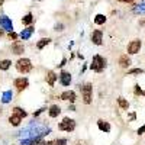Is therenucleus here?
I'll return each instance as SVG.
<instances>
[{"instance_id": "nucleus-1", "label": "nucleus", "mask_w": 145, "mask_h": 145, "mask_svg": "<svg viewBox=\"0 0 145 145\" xmlns=\"http://www.w3.org/2000/svg\"><path fill=\"white\" fill-rule=\"evenodd\" d=\"M105 67H106V59L103 57H100V55H94L93 59H91L90 68L94 70V71H97V72H100Z\"/></svg>"}, {"instance_id": "nucleus-2", "label": "nucleus", "mask_w": 145, "mask_h": 145, "mask_svg": "<svg viewBox=\"0 0 145 145\" xmlns=\"http://www.w3.org/2000/svg\"><path fill=\"white\" fill-rule=\"evenodd\" d=\"M16 68L19 72H22V74H26V72H29L32 70V64H31V59L28 58H20L19 61L16 63Z\"/></svg>"}, {"instance_id": "nucleus-3", "label": "nucleus", "mask_w": 145, "mask_h": 145, "mask_svg": "<svg viewBox=\"0 0 145 145\" xmlns=\"http://www.w3.org/2000/svg\"><path fill=\"white\" fill-rule=\"evenodd\" d=\"M81 93H83V102L89 105L91 103V96H93V86L91 84H86L81 87Z\"/></svg>"}, {"instance_id": "nucleus-4", "label": "nucleus", "mask_w": 145, "mask_h": 145, "mask_svg": "<svg viewBox=\"0 0 145 145\" xmlns=\"http://www.w3.org/2000/svg\"><path fill=\"white\" fill-rule=\"evenodd\" d=\"M58 128L61 131H65V132H71V131H74V128H76V122L72 119H70V118H64L63 122H59Z\"/></svg>"}, {"instance_id": "nucleus-5", "label": "nucleus", "mask_w": 145, "mask_h": 145, "mask_svg": "<svg viewBox=\"0 0 145 145\" xmlns=\"http://www.w3.org/2000/svg\"><path fill=\"white\" fill-rule=\"evenodd\" d=\"M141 41L139 39H135V41H132L129 45H128V52L129 54H138L139 50H141Z\"/></svg>"}, {"instance_id": "nucleus-6", "label": "nucleus", "mask_w": 145, "mask_h": 145, "mask_svg": "<svg viewBox=\"0 0 145 145\" xmlns=\"http://www.w3.org/2000/svg\"><path fill=\"white\" fill-rule=\"evenodd\" d=\"M0 26H2V29H5V31H13V25H12V20L9 19V18H6V16H2L0 18Z\"/></svg>"}, {"instance_id": "nucleus-7", "label": "nucleus", "mask_w": 145, "mask_h": 145, "mask_svg": "<svg viewBox=\"0 0 145 145\" xmlns=\"http://www.w3.org/2000/svg\"><path fill=\"white\" fill-rule=\"evenodd\" d=\"M15 87L19 90V91H22V90H25L26 87H28V78H16L15 80Z\"/></svg>"}, {"instance_id": "nucleus-8", "label": "nucleus", "mask_w": 145, "mask_h": 145, "mask_svg": "<svg viewBox=\"0 0 145 145\" xmlns=\"http://www.w3.org/2000/svg\"><path fill=\"white\" fill-rule=\"evenodd\" d=\"M91 41H93V44H96V45H102V41H103V33H102V31H94V32L91 33Z\"/></svg>"}, {"instance_id": "nucleus-9", "label": "nucleus", "mask_w": 145, "mask_h": 145, "mask_svg": "<svg viewBox=\"0 0 145 145\" xmlns=\"http://www.w3.org/2000/svg\"><path fill=\"white\" fill-rule=\"evenodd\" d=\"M59 81H61L63 86H70V83H71V76L68 74V72L63 71L61 76H59Z\"/></svg>"}, {"instance_id": "nucleus-10", "label": "nucleus", "mask_w": 145, "mask_h": 145, "mask_svg": "<svg viewBox=\"0 0 145 145\" xmlns=\"http://www.w3.org/2000/svg\"><path fill=\"white\" fill-rule=\"evenodd\" d=\"M12 51H13L16 55H20V54H23V51H25V46H23V44H20V42H15L13 45H12Z\"/></svg>"}, {"instance_id": "nucleus-11", "label": "nucleus", "mask_w": 145, "mask_h": 145, "mask_svg": "<svg viewBox=\"0 0 145 145\" xmlns=\"http://www.w3.org/2000/svg\"><path fill=\"white\" fill-rule=\"evenodd\" d=\"M61 99H63V100H68V102H74V100H76V93L71 91V90L64 91V93L61 94Z\"/></svg>"}, {"instance_id": "nucleus-12", "label": "nucleus", "mask_w": 145, "mask_h": 145, "mask_svg": "<svg viewBox=\"0 0 145 145\" xmlns=\"http://www.w3.org/2000/svg\"><path fill=\"white\" fill-rule=\"evenodd\" d=\"M119 65L122 67V68H128L131 65V59L128 58V55H120L119 58Z\"/></svg>"}, {"instance_id": "nucleus-13", "label": "nucleus", "mask_w": 145, "mask_h": 145, "mask_svg": "<svg viewBox=\"0 0 145 145\" xmlns=\"http://www.w3.org/2000/svg\"><path fill=\"white\" fill-rule=\"evenodd\" d=\"M20 120H22V118L18 116V115H12V116L9 118L10 125H13V126H19V125H20Z\"/></svg>"}, {"instance_id": "nucleus-14", "label": "nucleus", "mask_w": 145, "mask_h": 145, "mask_svg": "<svg viewBox=\"0 0 145 145\" xmlns=\"http://www.w3.org/2000/svg\"><path fill=\"white\" fill-rule=\"evenodd\" d=\"M134 13L137 15H145V2L144 3H139L134 7Z\"/></svg>"}, {"instance_id": "nucleus-15", "label": "nucleus", "mask_w": 145, "mask_h": 145, "mask_svg": "<svg viewBox=\"0 0 145 145\" xmlns=\"http://www.w3.org/2000/svg\"><path fill=\"white\" fill-rule=\"evenodd\" d=\"M57 80V76H55V72L54 71H48V74H46V81L50 86H54V83Z\"/></svg>"}, {"instance_id": "nucleus-16", "label": "nucleus", "mask_w": 145, "mask_h": 145, "mask_svg": "<svg viewBox=\"0 0 145 145\" xmlns=\"http://www.w3.org/2000/svg\"><path fill=\"white\" fill-rule=\"evenodd\" d=\"M59 113H61V109H59V106H57V105L51 106V109H50V116H51V118H57Z\"/></svg>"}, {"instance_id": "nucleus-17", "label": "nucleus", "mask_w": 145, "mask_h": 145, "mask_svg": "<svg viewBox=\"0 0 145 145\" xmlns=\"http://www.w3.org/2000/svg\"><path fill=\"white\" fill-rule=\"evenodd\" d=\"M97 125H99V128H100V131H105V132H110V125H109L107 122H105V120H99L97 122Z\"/></svg>"}, {"instance_id": "nucleus-18", "label": "nucleus", "mask_w": 145, "mask_h": 145, "mask_svg": "<svg viewBox=\"0 0 145 145\" xmlns=\"http://www.w3.org/2000/svg\"><path fill=\"white\" fill-rule=\"evenodd\" d=\"M32 22H33V16H32V13H28L25 18H22V23H23V25H31Z\"/></svg>"}, {"instance_id": "nucleus-19", "label": "nucleus", "mask_w": 145, "mask_h": 145, "mask_svg": "<svg viewBox=\"0 0 145 145\" xmlns=\"http://www.w3.org/2000/svg\"><path fill=\"white\" fill-rule=\"evenodd\" d=\"M105 22H106L105 15H96V18H94V23H96V25H103Z\"/></svg>"}, {"instance_id": "nucleus-20", "label": "nucleus", "mask_w": 145, "mask_h": 145, "mask_svg": "<svg viewBox=\"0 0 145 145\" xmlns=\"http://www.w3.org/2000/svg\"><path fill=\"white\" fill-rule=\"evenodd\" d=\"M50 42H51V39H50V38H44V39H41L38 44H36V46H38V50H42V48H44L45 45H48Z\"/></svg>"}, {"instance_id": "nucleus-21", "label": "nucleus", "mask_w": 145, "mask_h": 145, "mask_svg": "<svg viewBox=\"0 0 145 145\" xmlns=\"http://www.w3.org/2000/svg\"><path fill=\"white\" fill-rule=\"evenodd\" d=\"M33 32V28H28V29H25L22 33H20V36L23 39H29V36H31V33Z\"/></svg>"}, {"instance_id": "nucleus-22", "label": "nucleus", "mask_w": 145, "mask_h": 145, "mask_svg": "<svg viewBox=\"0 0 145 145\" xmlns=\"http://www.w3.org/2000/svg\"><path fill=\"white\" fill-rule=\"evenodd\" d=\"M13 115H18V116H20V118H25V116H26V112L23 110V109H20V107H15V109H13Z\"/></svg>"}, {"instance_id": "nucleus-23", "label": "nucleus", "mask_w": 145, "mask_h": 145, "mask_svg": "<svg viewBox=\"0 0 145 145\" xmlns=\"http://www.w3.org/2000/svg\"><path fill=\"white\" fill-rule=\"evenodd\" d=\"M118 103H119V106L122 107V109H128V107H129V103H128L123 97H119V99H118Z\"/></svg>"}, {"instance_id": "nucleus-24", "label": "nucleus", "mask_w": 145, "mask_h": 145, "mask_svg": "<svg viewBox=\"0 0 145 145\" xmlns=\"http://www.w3.org/2000/svg\"><path fill=\"white\" fill-rule=\"evenodd\" d=\"M10 61L9 59H3V61H0V70H7L9 67H10Z\"/></svg>"}, {"instance_id": "nucleus-25", "label": "nucleus", "mask_w": 145, "mask_h": 145, "mask_svg": "<svg viewBox=\"0 0 145 145\" xmlns=\"http://www.w3.org/2000/svg\"><path fill=\"white\" fill-rule=\"evenodd\" d=\"M10 99H12V91H6L5 94H3V103H9L10 102Z\"/></svg>"}, {"instance_id": "nucleus-26", "label": "nucleus", "mask_w": 145, "mask_h": 145, "mask_svg": "<svg viewBox=\"0 0 145 145\" xmlns=\"http://www.w3.org/2000/svg\"><path fill=\"white\" fill-rule=\"evenodd\" d=\"M142 72H144L142 68H134V70H131L128 74H129V76H137V74H142Z\"/></svg>"}, {"instance_id": "nucleus-27", "label": "nucleus", "mask_w": 145, "mask_h": 145, "mask_svg": "<svg viewBox=\"0 0 145 145\" xmlns=\"http://www.w3.org/2000/svg\"><path fill=\"white\" fill-rule=\"evenodd\" d=\"M65 144H67V139H64V138H59L54 142V145H65Z\"/></svg>"}, {"instance_id": "nucleus-28", "label": "nucleus", "mask_w": 145, "mask_h": 145, "mask_svg": "<svg viewBox=\"0 0 145 145\" xmlns=\"http://www.w3.org/2000/svg\"><path fill=\"white\" fill-rule=\"evenodd\" d=\"M9 38H10V39H16V38H18V35H16L15 32H12V31H10V32H9Z\"/></svg>"}, {"instance_id": "nucleus-29", "label": "nucleus", "mask_w": 145, "mask_h": 145, "mask_svg": "<svg viewBox=\"0 0 145 145\" xmlns=\"http://www.w3.org/2000/svg\"><path fill=\"white\" fill-rule=\"evenodd\" d=\"M36 144V141H25L22 145H35Z\"/></svg>"}, {"instance_id": "nucleus-30", "label": "nucleus", "mask_w": 145, "mask_h": 145, "mask_svg": "<svg viewBox=\"0 0 145 145\" xmlns=\"http://www.w3.org/2000/svg\"><path fill=\"white\" fill-rule=\"evenodd\" d=\"M135 93L137 94H142V90L139 89V86H135Z\"/></svg>"}, {"instance_id": "nucleus-31", "label": "nucleus", "mask_w": 145, "mask_h": 145, "mask_svg": "<svg viewBox=\"0 0 145 145\" xmlns=\"http://www.w3.org/2000/svg\"><path fill=\"white\" fill-rule=\"evenodd\" d=\"M144 132H145V125H144L142 128H139V129H138V134H139V135H141V134H144Z\"/></svg>"}, {"instance_id": "nucleus-32", "label": "nucleus", "mask_w": 145, "mask_h": 145, "mask_svg": "<svg viewBox=\"0 0 145 145\" xmlns=\"http://www.w3.org/2000/svg\"><path fill=\"white\" fill-rule=\"evenodd\" d=\"M55 31H63V25H57L55 26Z\"/></svg>"}, {"instance_id": "nucleus-33", "label": "nucleus", "mask_w": 145, "mask_h": 145, "mask_svg": "<svg viewBox=\"0 0 145 145\" xmlns=\"http://www.w3.org/2000/svg\"><path fill=\"white\" fill-rule=\"evenodd\" d=\"M119 2H122V3H132L134 0H119Z\"/></svg>"}, {"instance_id": "nucleus-34", "label": "nucleus", "mask_w": 145, "mask_h": 145, "mask_svg": "<svg viewBox=\"0 0 145 145\" xmlns=\"http://www.w3.org/2000/svg\"><path fill=\"white\" fill-rule=\"evenodd\" d=\"M35 145H48L45 141H41V142H38V144H35Z\"/></svg>"}, {"instance_id": "nucleus-35", "label": "nucleus", "mask_w": 145, "mask_h": 145, "mask_svg": "<svg viewBox=\"0 0 145 145\" xmlns=\"http://www.w3.org/2000/svg\"><path fill=\"white\" fill-rule=\"evenodd\" d=\"M0 35H3V31L2 29H0Z\"/></svg>"}, {"instance_id": "nucleus-36", "label": "nucleus", "mask_w": 145, "mask_h": 145, "mask_svg": "<svg viewBox=\"0 0 145 145\" xmlns=\"http://www.w3.org/2000/svg\"><path fill=\"white\" fill-rule=\"evenodd\" d=\"M0 115H2V109H0Z\"/></svg>"}, {"instance_id": "nucleus-37", "label": "nucleus", "mask_w": 145, "mask_h": 145, "mask_svg": "<svg viewBox=\"0 0 145 145\" xmlns=\"http://www.w3.org/2000/svg\"><path fill=\"white\" fill-rule=\"evenodd\" d=\"M77 145H81V144H77Z\"/></svg>"}]
</instances>
